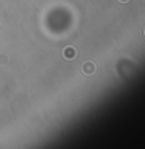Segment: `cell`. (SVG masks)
I'll use <instances>...</instances> for the list:
<instances>
[{"label":"cell","instance_id":"6da1fadb","mask_svg":"<svg viewBox=\"0 0 145 149\" xmlns=\"http://www.w3.org/2000/svg\"><path fill=\"white\" fill-rule=\"evenodd\" d=\"M83 71H84V74H92V72L95 71V66L92 63H84L83 64Z\"/></svg>","mask_w":145,"mask_h":149},{"label":"cell","instance_id":"7a4b0ae2","mask_svg":"<svg viewBox=\"0 0 145 149\" xmlns=\"http://www.w3.org/2000/svg\"><path fill=\"white\" fill-rule=\"evenodd\" d=\"M74 57H75V50L72 49V47H69V49H66V50H64V58L72 60Z\"/></svg>","mask_w":145,"mask_h":149},{"label":"cell","instance_id":"3957f363","mask_svg":"<svg viewBox=\"0 0 145 149\" xmlns=\"http://www.w3.org/2000/svg\"><path fill=\"white\" fill-rule=\"evenodd\" d=\"M120 2H126V0H120Z\"/></svg>","mask_w":145,"mask_h":149}]
</instances>
